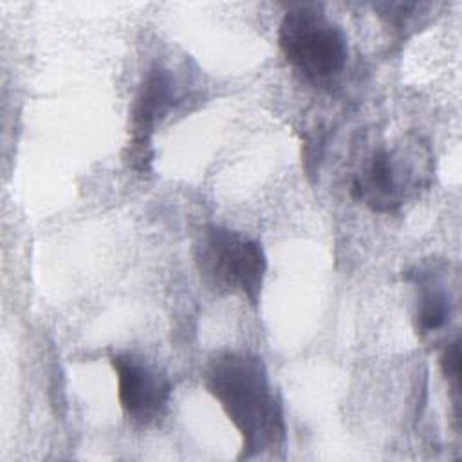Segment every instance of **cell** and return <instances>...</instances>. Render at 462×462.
Instances as JSON below:
<instances>
[{
	"label": "cell",
	"mask_w": 462,
	"mask_h": 462,
	"mask_svg": "<svg viewBox=\"0 0 462 462\" xmlns=\"http://www.w3.org/2000/svg\"><path fill=\"white\" fill-rule=\"evenodd\" d=\"M177 101L175 79L161 65L152 67L135 94L130 112V141L125 161L137 173H148L152 164V135L161 119Z\"/></svg>",
	"instance_id": "6"
},
{
	"label": "cell",
	"mask_w": 462,
	"mask_h": 462,
	"mask_svg": "<svg viewBox=\"0 0 462 462\" xmlns=\"http://www.w3.org/2000/svg\"><path fill=\"white\" fill-rule=\"evenodd\" d=\"M430 152L419 141L375 148L352 175L350 193L375 213H395L406 199L426 184Z\"/></svg>",
	"instance_id": "4"
},
{
	"label": "cell",
	"mask_w": 462,
	"mask_h": 462,
	"mask_svg": "<svg viewBox=\"0 0 462 462\" xmlns=\"http://www.w3.org/2000/svg\"><path fill=\"white\" fill-rule=\"evenodd\" d=\"M204 384L242 437L238 458L274 455L285 446L283 408L258 356L217 354L206 366Z\"/></svg>",
	"instance_id": "1"
},
{
	"label": "cell",
	"mask_w": 462,
	"mask_h": 462,
	"mask_svg": "<svg viewBox=\"0 0 462 462\" xmlns=\"http://www.w3.org/2000/svg\"><path fill=\"white\" fill-rule=\"evenodd\" d=\"M278 45L287 63L318 87L339 78L348 60L345 31L318 4H294L285 11Z\"/></svg>",
	"instance_id": "2"
},
{
	"label": "cell",
	"mask_w": 462,
	"mask_h": 462,
	"mask_svg": "<svg viewBox=\"0 0 462 462\" xmlns=\"http://www.w3.org/2000/svg\"><path fill=\"white\" fill-rule=\"evenodd\" d=\"M193 258L200 278L217 292L242 294L258 303L267 271L262 245L229 227L206 226L193 245Z\"/></svg>",
	"instance_id": "3"
},
{
	"label": "cell",
	"mask_w": 462,
	"mask_h": 462,
	"mask_svg": "<svg viewBox=\"0 0 462 462\" xmlns=\"http://www.w3.org/2000/svg\"><path fill=\"white\" fill-rule=\"evenodd\" d=\"M440 366L448 383L451 384L453 393L458 395L460 393V339L458 337L446 343Z\"/></svg>",
	"instance_id": "8"
},
{
	"label": "cell",
	"mask_w": 462,
	"mask_h": 462,
	"mask_svg": "<svg viewBox=\"0 0 462 462\" xmlns=\"http://www.w3.org/2000/svg\"><path fill=\"white\" fill-rule=\"evenodd\" d=\"M413 282L417 287L415 300V330L422 337H431L440 334L449 327L457 305H458V289H451V282H446V273L437 269L415 271Z\"/></svg>",
	"instance_id": "7"
},
{
	"label": "cell",
	"mask_w": 462,
	"mask_h": 462,
	"mask_svg": "<svg viewBox=\"0 0 462 462\" xmlns=\"http://www.w3.org/2000/svg\"><path fill=\"white\" fill-rule=\"evenodd\" d=\"M117 375V397L125 417L139 428L155 426L171 399V381L155 365L143 357L119 352L110 357Z\"/></svg>",
	"instance_id": "5"
}]
</instances>
